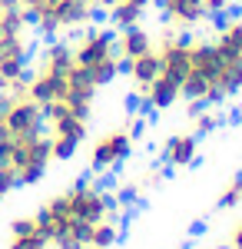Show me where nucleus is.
I'll list each match as a JSON object with an SVG mask.
<instances>
[{
  "mask_svg": "<svg viewBox=\"0 0 242 249\" xmlns=\"http://www.w3.org/2000/svg\"><path fill=\"white\" fill-rule=\"evenodd\" d=\"M116 196L106 193L103 186H96L93 179H76L73 186H67L63 193L50 196L43 206L37 210L43 230L50 236V243L60 239L63 232L70 230V223H100V219H110L116 216Z\"/></svg>",
  "mask_w": 242,
  "mask_h": 249,
  "instance_id": "obj_1",
  "label": "nucleus"
},
{
  "mask_svg": "<svg viewBox=\"0 0 242 249\" xmlns=\"http://www.w3.org/2000/svg\"><path fill=\"white\" fill-rule=\"evenodd\" d=\"M20 7L27 10L30 27L47 40L83 30L93 20V3L86 0H20Z\"/></svg>",
  "mask_w": 242,
  "mask_h": 249,
  "instance_id": "obj_2",
  "label": "nucleus"
},
{
  "mask_svg": "<svg viewBox=\"0 0 242 249\" xmlns=\"http://www.w3.org/2000/svg\"><path fill=\"white\" fill-rule=\"evenodd\" d=\"M70 47H73V60L90 73L96 87H106L123 73V60L116 53V37L106 27H83V34Z\"/></svg>",
  "mask_w": 242,
  "mask_h": 249,
  "instance_id": "obj_3",
  "label": "nucleus"
},
{
  "mask_svg": "<svg viewBox=\"0 0 242 249\" xmlns=\"http://www.w3.org/2000/svg\"><path fill=\"white\" fill-rule=\"evenodd\" d=\"M43 126H47V136H50L53 160H70L80 150V143L86 140L90 116H80L63 100H53V103L43 107Z\"/></svg>",
  "mask_w": 242,
  "mask_h": 249,
  "instance_id": "obj_4",
  "label": "nucleus"
},
{
  "mask_svg": "<svg viewBox=\"0 0 242 249\" xmlns=\"http://www.w3.org/2000/svg\"><path fill=\"white\" fill-rule=\"evenodd\" d=\"M7 163L17 170V183L20 186H37L40 179L47 176L50 163H53V150H50V136H47V130L10 136V156H7Z\"/></svg>",
  "mask_w": 242,
  "mask_h": 249,
  "instance_id": "obj_5",
  "label": "nucleus"
},
{
  "mask_svg": "<svg viewBox=\"0 0 242 249\" xmlns=\"http://www.w3.org/2000/svg\"><path fill=\"white\" fill-rule=\"evenodd\" d=\"M133 140H136V136H133L126 126H116V130L100 133L93 140V146H90V163H93V170L106 173V170L123 166L133 153Z\"/></svg>",
  "mask_w": 242,
  "mask_h": 249,
  "instance_id": "obj_6",
  "label": "nucleus"
},
{
  "mask_svg": "<svg viewBox=\"0 0 242 249\" xmlns=\"http://www.w3.org/2000/svg\"><path fill=\"white\" fill-rule=\"evenodd\" d=\"M156 7L163 14V23L173 30H192L203 20H209L203 0H156Z\"/></svg>",
  "mask_w": 242,
  "mask_h": 249,
  "instance_id": "obj_7",
  "label": "nucleus"
},
{
  "mask_svg": "<svg viewBox=\"0 0 242 249\" xmlns=\"http://www.w3.org/2000/svg\"><path fill=\"white\" fill-rule=\"evenodd\" d=\"M7 249H53V243H50V236H47V230H43L37 213L17 216V219L10 223Z\"/></svg>",
  "mask_w": 242,
  "mask_h": 249,
  "instance_id": "obj_8",
  "label": "nucleus"
},
{
  "mask_svg": "<svg viewBox=\"0 0 242 249\" xmlns=\"http://www.w3.org/2000/svg\"><path fill=\"white\" fill-rule=\"evenodd\" d=\"M216 53L223 60L229 57H242V17L225 14L223 20H216V40H212Z\"/></svg>",
  "mask_w": 242,
  "mask_h": 249,
  "instance_id": "obj_9",
  "label": "nucleus"
},
{
  "mask_svg": "<svg viewBox=\"0 0 242 249\" xmlns=\"http://www.w3.org/2000/svg\"><path fill=\"white\" fill-rule=\"evenodd\" d=\"M123 73L133 80V90L139 96L153 80L159 77V53H156V47L146 50V53H139V57H133V60H123Z\"/></svg>",
  "mask_w": 242,
  "mask_h": 249,
  "instance_id": "obj_10",
  "label": "nucleus"
},
{
  "mask_svg": "<svg viewBox=\"0 0 242 249\" xmlns=\"http://www.w3.org/2000/svg\"><path fill=\"white\" fill-rule=\"evenodd\" d=\"M139 100L146 103L149 110H169V107H176V103L183 100V87H179L176 80H169V77L159 73V77L139 93Z\"/></svg>",
  "mask_w": 242,
  "mask_h": 249,
  "instance_id": "obj_11",
  "label": "nucleus"
},
{
  "mask_svg": "<svg viewBox=\"0 0 242 249\" xmlns=\"http://www.w3.org/2000/svg\"><path fill=\"white\" fill-rule=\"evenodd\" d=\"M153 47H156V40H153V34L143 23L116 30V53H120V60H133L139 53H146V50H153Z\"/></svg>",
  "mask_w": 242,
  "mask_h": 249,
  "instance_id": "obj_12",
  "label": "nucleus"
},
{
  "mask_svg": "<svg viewBox=\"0 0 242 249\" xmlns=\"http://www.w3.org/2000/svg\"><path fill=\"white\" fill-rule=\"evenodd\" d=\"M199 156V136L196 133H173L163 143V160L169 166H189Z\"/></svg>",
  "mask_w": 242,
  "mask_h": 249,
  "instance_id": "obj_13",
  "label": "nucleus"
},
{
  "mask_svg": "<svg viewBox=\"0 0 242 249\" xmlns=\"http://www.w3.org/2000/svg\"><path fill=\"white\" fill-rule=\"evenodd\" d=\"M149 3H153V0H116L110 10H106V20H110V27H116V30L136 27V23H143Z\"/></svg>",
  "mask_w": 242,
  "mask_h": 249,
  "instance_id": "obj_14",
  "label": "nucleus"
},
{
  "mask_svg": "<svg viewBox=\"0 0 242 249\" xmlns=\"http://www.w3.org/2000/svg\"><path fill=\"white\" fill-rule=\"evenodd\" d=\"M120 236H123V230H120L116 216H110V219H100V223L90 226V243H86V246L113 249V243H120Z\"/></svg>",
  "mask_w": 242,
  "mask_h": 249,
  "instance_id": "obj_15",
  "label": "nucleus"
},
{
  "mask_svg": "<svg viewBox=\"0 0 242 249\" xmlns=\"http://www.w3.org/2000/svg\"><path fill=\"white\" fill-rule=\"evenodd\" d=\"M242 206V173L229 179V186L219 193V210H236Z\"/></svg>",
  "mask_w": 242,
  "mask_h": 249,
  "instance_id": "obj_16",
  "label": "nucleus"
},
{
  "mask_svg": "<svg viewBox=\"0 0 242 249\" xmlns=\"http://www.w3.org/2000/svg\"><path fill=\"white\" fill-rule=\"evenodd\" d=\"M216 126H219V116L212 113V110H199V113L192 116V133L196 136H206V133H212V130H216Z\"/></svg>",
  "mask_w": 242,
  "mask_h": 249,
  "instance_id": "obj_17",
  "label": "nucleus"
},
{
  "mask_svg": "<svg viewBox=\"0 0 242 249\" xmlns=\"http://www.w3.org/2000/svg\"><path fill=\"white\" fill-rule=\"evenodd\" d=\"M20 183H17V170L10 166V163H0V193L7 196V193H14Z\"/></svg>",
  "mask_w": 242,
  "mask_h": 249,
  "instance_id": "obj_18",
  "label": "nucleus"
},
{
  "mask_svg": "<svg viewBox=\"0 0 242 249\" xmlns=\"http://www.w3.org/2000/svg\"><path fill=\"white\" fill-rule=\"evenodd\" d=\"M203 7H206V17L212 20H223L225 14H232V0H203Z\"/></svg>",
  "mask_w": 242,
  "mask_h": 249,
  "instance_id": "obj_19",
  "label": "nucleus"
},
{
  "mask_svg": "<svg viewBox=\"0 0 242 249\" xmlns=\"http://www.w3.org/2000/svg\"><path fill=\"white\" fill-rule=\"evenodd\" d=\"M229 246L232 249H242V219L232 226V236H229Z\"/></svg>",
  "mask_w": 242,
  "mask_h": 249,
  "instance_id": "obj_20",
  "label": "nucleus"
},
{
  "mask_svg": "<svg viewBox=\"0 0 242 249\" xmlns=\"http://www.w3.org/2000/svg\"><path fill=\"white\" fill-rule=\"evenodd\" d=\"M116 0H93V10H110Z\"/></svg>",
  "mask_w": 242,
  "mask_h": 249,
  "instance_id": "obj_21",
  "label": "nucleus"
},
{
  "mask_svg": "<svg viewBox=\"0 0 242 249\" xmlns=\"http://www.w3.org/2000/svg\"><path fill=\"white\" fill-rule=\"evenodd\" d=\"M3 199H7V196H3V193H0V206H3Z\"/></svg>",
  "mask_w": 242,
  "mask_h": 249,
  "instance_id": "obj_22",
  "label": "nucleus"
},
{
  "mask_svg": "<svg viewBox=\"0 0 242 249\" xmlns=\"http://www.w3.org/2000/svg\"><path fill=\"white\" fill-rule=\"evenodd\" d=\"M86 249H96V246H86Z\"/></svg>",
  "mask_w": 242,
  "mask_h": 249,
  "instance_id": "obj_23",
  "label": "nucleus"
},
{
  "mask_svg": "<svg viewBox=\"0 0 242 249\" xmlns=\"http://www.w3.org/2000/svg\"><path fill=\"white\" fill-rule=\"evenodd\" d=\"M86 3H93V0H86Z\"/></svg>",
  "mask_w": 242,
  "mask_h": 249,
  "instance_id": "obj_24",
  "label": "nucleus"
}]
</instances>
